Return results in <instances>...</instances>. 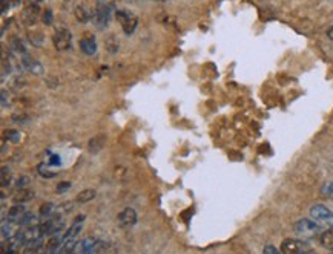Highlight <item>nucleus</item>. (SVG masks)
<instances>
[{
  "label": "nucleus",
  "instance_id": "nucleus-1",
  "mask_svg": "<svg viewBox=\"0 0 333 254\" xmlns=\"http://www.w3.org/2000/svg\"><path fill=\"white\" fill-rule=\"evenodd\" d=\"M293 230L300 237L310 239L321 233V225H319V222L315 221V219L313 221H310V219H300V221L293 225Z\"/></svg>",
  "mask_w": 333,
  "mask_h": 254
},
{
  "label": "nucleus",
  "instance_id": "nucleus-2",
  "mask_svg": "<svg viewBox=\"0 0 333 254\" xmlns=\"http://www.w3.org/2000/svg\"><path fill=\"white\" fill-rule=\"evenodd\" d=\"M116 17L120 21L124 34H128V36L134 34L137 25H139V19H137V16L134 13H131V11H128V9H120L116 13Z\"/></svg>",
  "mask_w": 333,
  "mask_h": 254
},
{
  "label": "nucleus",
  "instance_id": "nucleus-3",
  "mask_svg": "<svg viewBox=\"0 0 333 254\" xmlns=\"http://www.w3.org/2000/svg\"><path fill=\"white\" fill-rule=\"evenodd\" d=\"M309 251H310V247L304 240H300V239H285L281 244L283 254H307Z\"/></svg>",
  "mask_w": 333,
  "mask_h": 254
},
{
  "label": "nucleus",
  "instance_id": "nucleus-4",
  "mask_svg": "<svg viewBox=\"0 0 333 254\" xmlns=\"http://www.w3.org/2000/svg\"><path fill=\"white\" fill-rule=\"evenodd\" d=\"M310 216H312L316 222L319 224H327L330 228H333V212L329 210L326 205L323 204H316L310 209Z\"/></svg>",
  "mask_w": 333,
  "mask_h": 254
},
{
  "label": "nucleus",
  "instance_id": "nucleus-5",
  "mask_svg": "<svg viewBox=\"0 0 333 254\" xmlns=\"http://www.w3.org/2000/svg\"><path fill=\"white\" fill-rule=\"evenodd\" d=\"M52 42L57 51H66L71 48V42H72V34L70 29L66 28H60L54 32L52 36Z\"/></svg>",
  "mask_w": 333,
  "mask_h": 254
},
{
  "label": "nucleus",
  "instance_id": "nucleus-6",
  "mask_svg": "<svg viewBox=\"0 0 333 254\" xmlns=\"http://www.w3.org/2000/svg\"><path fill=\"white\" fill-rule=\"evenodd\" d=\"M109 19H111V5H106V3H100L94 14H93V20H94V25L98 28V29H105L108 26L109 23Z\"/></svg>",
  "mask_w": 333,
  "mask_h": 254
},
{
  "label": "nucleus",
  "instance_id": "nucleus-7",
  "mask_svg": "<svg viewBox=\"0 0 333 254\" xmlns=\"http://www.w3.org/2000/svg\"><path fill=\"white\" fill-rule=\"evenodd\" d=\"M25 216H26L25 207H24V205H20V204H16V205H13V207H11V209L8 210L6 221L11 222L13 225H20V224H24Z\"/></svg>",
  "mask_w": 333,
  "mask_h": 254
},
{
  "label": "nucleus",
  "instance_id": "nucleus-8",
  "mask_svg": "<svg viewBox=\"0 0 333 254\" xmlns=\"http://www.w3.org/2000/svg\"><path fill=\"white\" fill-rule=\"evenodd\" d=\"M97 244H98V240L95 237H86L82 242H77V245L71 254H93Z\"/></svg>",
  "mask_w": 333,
  "mask_h": 254
},
{
  "label": "nucleus",
  "instance_id": "nucleus-9",
  "mask_svg": "<svg viewBox=\"0 0 333 254\" xmlns=\"http://www.w3.org/2000/svg\"><path fill=\"white\" fill-rule=\"evenodd\" d=\"M119 224L121 228H131L137 224V212L131 207L124 209L120 214H119Z\"/></svg>",
  "mask_w": 333,
  "mask_h": 254
},
{
  "label": "nucleus",
  "instance_id": "nucleus-10",
  "mask_svg": "<svg viewBox=\"0 0 333 254\" xmlns=\"http://www.w3.org/2000/svg\"><path fill=\"white\" fill-rule=\"evenodd\" d=\"M37 17H39V5H37V2L26 5V8L24 11V16H22V20H24L28 26H32L34 23L37 21Z\"/></svg>",
  "mask_w": 333,
  "mask_h": 254
},
{
  "label": "nucleus",
  "instance_id": "nucleus-11",
  "mask_svg": "<svg viewBox=\"0 0 333 254\" xmlns=\"http://www.w3.org/2000/svg\"><path fill=\"white\" fill-rule=\"evenodd\" d=\"M20 62H22V64L25 66V69L26 71H29V72H32V74H36V75H39V74H42L43 72V67H42V64L36 60V59H32L31 55H24V57H20Z\"/></svg>",
  "mask_w": 333,
  "mask_h": 254
},
{
  "label": "nucleus",
  "instance_id": "nucleus-12",
  "mask_svg": "<svg viewBox=\"0 0 333 254\" xmlns=\"http://www.w3.org/2000/svg\"><path fill=\"white\" fill-rule=\"evenodd\" d=\"M80 49L86 55H94L97 52V42L93 36H86L80 40Z\"/></svg>",
  "mask_w": 333,
  "mask_h": 254
},
{
  "label": "nucleus",
  "instance_id": "nucleus-13",
  "mask_svg": "<svg viewBox=\"0 0 333 254\" xmlns=\"http://www.w3.org/2000/svg\"><path fill=\"white\" fill-rule=\"evenodd\" d=\"M105 143H106V135H97V136H94L93 140L89 141V152L91 153H98L100 150L103 148V146H105Z\"/></svg>",
  "mask_w": 333,
  "mask_h": 254
},
{
  "label": "nucleus",
  "instance_id": "nucleus-14",
  "mask_svg": "<svg viewBox=\"0 0 333 254\" xmlns=\"http://www.w3.org/2000/svg\"><path fill=\"white\" fill-rule=\"evenodd\" d=\"M55 213H57V207L52 202H47V204H43L40 207V217L45 219V221H47V219L54 217Z\"/></svg>",
  "mask_w": 333,
  "mask_h": 254
},
{
  "label": "nucleus",
  "instance_id": "nucleus-15",
  "mask_svg": "<svg viewBox=\"0 0 333 254\" xmlns=\"http://www.w3.org/2000/svg\"><path fill=\"white\" fill-rule=\"evenodd\" d=\"M319 242H321V245H323L326 250L333 251V228L327 230V232H324V233H321Z\"/></svg>",
  "mask_w": 333,
  "mask_h": 254
},
{
  "label": "nucleus",
  "instance_id": "nucleus-16",
  "mask_svg": "<svg viewBox=\"0 0 333 254\" xmlns=\"http://www.w3.org/2000/svg\"><path fill=\"white\" fill-rule=\"evenodd\" d=\"M95 194H97V191H95L94 189H85V190H82V191H80V193L77 194L75 201H77L78 204H86V202H89V201H93V199L95 198Z\"/></svg>",
  "mask_w": 333,
  "mask_h": 254
},
{
  "label": "nucleus",
  "instance_id": "nucleus-17",
  "mask_svg": "<svg viewBox=\"0 0 333 254\" xmlns=\"http://www.w3.org/2000/svg\"><path fill=\"white\" fill-rule=\"evenodd\" d=\"M9 44H11V49H13V52L19 54L20 57H24V55L28 54L26 49H25V46H24V43H22V40L19 37H11V43Z\"/></svg>",
  "mask_w": 333,
  "mask_h": 254
},
{
  "label": "nucleus",
  "instance_id": "nucleus-18",
  "mask_svg": "<svg viewBox=\"0 0 333 254\" xmlns=\"http://www.w3.org/2000/svg\"><path fill=\"white\" fill-rule=\"evenodd\" d=\"M34 196V191H31L29 189H19V191H17V194L14 196V201H16V204H20V202H26V201H29L31 198Z\"/></svg>",
  "mask_w": 333,
  "mask_h": 254
},
{
  "label": "nucleus",
  "instance_id": "nucleus-19",
  "mask_svg": "<svg viewBox=\"0 0 333 254\" xmlns=\"http://www.w3.org/2000/svg\"><path fill=\"white\" fill-rule=\"evenodd\" d=\"M75 17H77L78 21L86 23V21H89L91 14H89V11L85 8V5H78V6L75 8Z\"/></svg>",
  "mask_w": 333,
  "mask_h": 254
},
{
  "label": "nucleus",
  "instance_id": "nucleus-20",
  "mask_svg": "<svg viewBox=\"0 0 333 254\" xmlns=\"http://www.w3.org/2000/svg\"><path fill=\"white\" fill-rule=\"evenodd\" d=\"M106 48L111 54H116L119 51V42H116V37L114 36H109L108 40H106Z\"/></svg>",
  "mask_w": 333,
  "mask_h": 254
},
{
  "label": "nucleus",
  "instance_id": "nucleus-21",
  "mask_svg": "<svg viewBox=\"0 0 333 254\" xmlns=\"http://www.w3.org/2000/svg\"><path fill=\"white\" fill-rule=\"evenodd\" d=\"M9 181H11V171L8 170L6 166H3V167H2V178H0V184H2V187H3V189L8 186Z\"/></svg>",
  "mask_w": 333,
  "mask_h": 254
},
{
  "label": "nucleus",
  "instance_id": "nucleus-22",
  "mask_svg": "<svg viewBox=\"0 0 333 254\" xmlns=\"http://www.w3.org/2000/svg\"><path fill=\"white\" fill-rule=\"evenodd\" d=\"M48 156H49V159H48V166H51V167H59V166H60L62 159H60L59 155H55V153H48Z\"/></svg>",
  "mask_w": 333,
  "mask_h": 254
},
{
  "label": "nucleus",
  "instance_id": "nucleus-23",
  "mask_svg": "<svg viewBox=\"0 0 333 254\" xmlns=\"http://www.w3.org/2000/svg\"><path fill=\"white\" fill-rule=\"evenodd\" d=\"M39 171H40V175H43V178H54L55 176L54 171H49L48 170V164H42L39 167Z\"/></svg>",
  "mask_w": 333,
  "mask_h": 254
},
{
  "label": "nucleus",
  "instance_id": "nucleus-24",
  "mask_svg": "<svg viewBox=\"0 0 333 254\" xmlns=\"http://www.w3.org/2000/svg\"><path fill=\"white\" fill-rule=\"evenodd\" d=\"M6 138H8L11 143H19L20 141V132H17V130H9L6 133Z\"/></svg>",
  "mask_w": 333,
  "mask_h": 254
},
{
  "label": "nucleus",
  "instance_id": "nucleus-25",
  "mask_svg": "<svg viewBox=\"0 0 333 254\" xmlns=\"http://www.w3.org/2000/svg\"><path fill=\"white\" fill-rule=\"evenodd\" d=\"M323 193L333 199V182H327L323 186Z\"/></svg>",
  "mask_w": 333,
  "mask_h": 254
},
{
  "label": "nucleus",
  "instance_id": "nucleus-26",
  "mask_svg": "<svg viewBox=\"0 0 333 254\" xmlns=\"http://www.w3.org/2000/svg\"><path fill=\"white\" fill-rule=\"evenodd\" d=\"M42 20H43L45 25H51V23H52V11L51 9H45Z\"/></svg>",
  "mask_w": 333,
  "mask_h": 254
},
{
  "label": "nucleus",
  "instance_id": "nucleus-27",
  "mask_svg": "<svg viewBox=\"0 0 333 254\" xmlns=\"http://www.w3.org/2000/svg\"><path fill=\"white\" fill-rule=\"evenodd\" d=\"M70 189H71V182H60L59 186H57V193H59V194L66 193Z\"/></svg>",
  "mask_w": 333,
  "mask_h": 254
},
{
  "label": "nucleus",
  "instance_id": "nucleus-28",
  "mask_svg": "<svg viewBox=\"0 0 333 254\" xmlns=\"http://www.w3.org/2000/svg\"><path fill=\"white\" fill-rule=\"evenodd\" d=\"M262 254H280L278 248H275L273 245H266L262 250Z\"/></svg>",
  "mask_w": 333,
  "mask_h": 254
},
{
  "label": "nucleus",
  "instance_id": "nucleus-29",
  "mask_svg": "<svg viewBox=\"0 0 333 254\" xmlns=\"http://www.w3.org/2000/svg\"><path fill=\"white\" fill-rule=\"evenodd\" d=\"M103 248H105V244L98 240V244H97V247H95V250H94L93 254H103Z\"/></svg>",
  "mask_w": 333,
  "mask_h": 254
},
{
  "label": "nucleus",
  "instance_id": "nucleus-30",
  "mask_svg": "<svg viewBox=\"0 0 333 254\" xmlns=\"http://www.w3.org/2000/svg\"><path fill=\"white\" fill-rule=\"evenodd\" d=\"M2 106H6V90H2Z\"/></svg>",
  "mask_w": 333,
  "mask_h": 254
},
{
  "label": "nucleus",
  "instance_id": "nucleus-31",
  "mask_svg": "<svg viewBox=\"0 0 333 254\" xmlns=\"http://www.w3.org/2000/svg\"><path fill=\"white\" fill-rule=\"evenodd\" d=\"M327 36H329V39H330V40H333V25L329 28V31H327Z\"/></svg>",
  "mask_w": 333,
  "mask_h": 254
},
{
  "label": "nucleus",
  "instance_id": "nucleus-32",
  "mask_svg": "<svg viewBox=\"0 0 333 254\" xmlns=\"http://www.w3.org/2000/svg\"><path fill=\"white\" fill-rule=\"evenodd\" d=\"M98 2H100V3H103V2H105V0H98Z\"/></svg>",
  "mask_w": 333,
  "mask_h": 254
},
{
  "label": "nucleus",
  "instance_id": "nucleus-33",
  "mask_svg": "<svg viewBox=\"0 0 333 254\" xmlns=\"http://www.w3.org/2000/svg\"><path fill=\"white\" fill-rule=\"evenodd\" d=\"M160 2H163V0H160Z\"/></svg>",
  "mask_w": 333,
  "mask_h": 254
}]
</instances>
